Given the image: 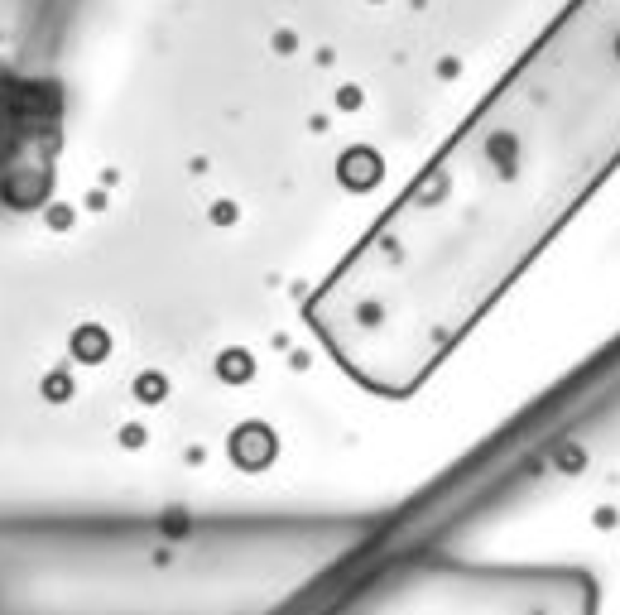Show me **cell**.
Returning <instances> with one entry per match:
<instances>
[{"label":"cell","mask_w":620,"mask_h":615,"mask_svg":"<svg viewBox=\"0 0 620 615\" xmlns=\"http://www.w3.org/2000/svg\"><path fill=\"white\" fill-rule=\"evenodd\" d=\"M620 163V0H572L308 303L375 394L419 389Z\"/></svg>","instance_id":"obj_1"}]
</instances>
